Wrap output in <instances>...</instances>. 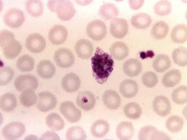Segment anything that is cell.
Returning <instances> with one entry per match:
<instances>
[{
	"label": "cell",
	"mask_w": 187,
	"mask_h": 140,
	"mask_svg": "<svg viewBox=\"0 0 187 140\" xmlns=\"http://www.w3.org/2000/svg\"><path fill=\"white\" fill-rule=\"evenodd\" d=\"M184 122L180 117L173 115L167 120L166 126L168 130L172 133H177L180 131L183 128Z\"/></svg>",
	"instance_id": "cell-37"
},
{
	"label": "cell",
	"mask_w": 187,
	"mask_h": 140,
	"mask_svg": "<svg viewBox=\"0 0 187 140\" xmlns=\"http://www.w3.org/2000/svg\"><path fill=\"white\" fill-rule=\"evenodd\" d=\"M127 21L122 18H115L111 20L110 24V31L114 37L121 38L126 34L128 30Z\"/></svg>",
	"instance_id": "cell-12"
},
{
	"label": "cell",
	"mask_w": 187,
	"mask_h": 140,
	"mask_svg": "<svg viewBox=\"0 0 187 140\" xmlns=\"http://www.w3.org/2000/svg\"><path fill=\"white\" fill-rule=\"evenodd\" d=\"M47 5L51 11L56 13L60 19L64 21L71 19L76 12L73 3L69 0H49Z\"/></svg>",
	"instance_id": "cell-3"
},
{
	"label": "cell",
	"mask_w": 187,
	"mask_h": 140,
	"mask_svg": "<svg viewBox=\"0 0 187 140\" xmlns=\"http://www.w3.org/2000/svg\"><path fill=\"white\" fill-rule=\"evenodd\" d=\"M3 20L8 26L12 28H17L24 23L25 19L23 12L20 9L15 8L7 10L3 16Z\"/></svg>",
	"instance_id": "cell-4"
},
{
	"label": "cell",
	"mask_w": 187,
	"mask_h": 140,
	"mask_svg": "<svg viewBox=\"0 0 187 140\" xmlns=\"http://www.w3.org/2000/svg\"><path fill=\"white\" fill-rule=\"evenodd\" d=\"M25 130V127L22 123L13 122L3 128L2 134L5 139L14 140L21 137L24 133Z\"/></svg>",
	"instance_id": "cell-8"
},
{
	"label": "cell",
	"mask_w": 187,
	"mask_h": 140,
	"mask_svg": "<svg viewBox=\"0 0 187 140\" xmlns=\"http://www.w3.org/2000/svg\"><path fill=\"white\" fill-rule=\"evenodd\" d=\"M68 32L65 27L60 25H56L50 30L48 34L49 41L53 44L59 45L66 40Z\"/></svg>",
	"instance_id": "cell-14"
},
{
	"label": "cell",
	"mask_w": 187,
	"mask_h": 140,
	"mask_svg": "<svg viewBox=\"0 0 187 140\" xmlns=\"http://www.w3.org/2000/svg\"><path fill=\"white\" fill-rule=\"evenodd\" d=\"M54 60L57 65L62 68L70 67L74 63L75 57L71 51L65 48H61L57 50L54 55Z\"/></svg>",
	"instance_id": "cell-6"
},
{
	"label": "cell",
	"mask_w": 187,
	"mask_h": 140,
	"mask_svg": "<svg viewBox=\"0 0 187 140\" xmlns=\"http://www.w3.org/2000/svg\"><path fill=\"white\" fill-rule=\"evenodd\" d=\"M37 106L41 111L46 112L54 108L57 103L54 95L48 91H43L38 94Z\"/></svg>",
	"instance_id": "cell-9"
},
{
	"label": "cell",
	"mask_w": 187,
	"mask_h": 140,
	"mask_svg": "<svg viewBox=\"0 0 187 140\" xmlns=\"http://www.w3.org/2000/svg\"><path fill=\"white\" fill-rule=\"evenodd\" d=\"M123 111L125 116L132 120H136L140 117L142 109L140 106L135 102H131L126 104Z\"/></svg>",
	"instance_id": "cell-36"
},
{
	"label": "cell",
	"mask_w": 187,
	"mask_h": 140,
	"mask_svg": "<svg viewBox=\"0 0 187 140\" xmlns=\"http://www.w3.org/2000/svg\"><path fill=\"white\" fill-rule=\"evenodd\" d=\"M109 51L113 58L118 60L123 59L129 54L128 47L122 41H117L113 43L110 46Z\"/></svg>",
	"instance_id": "cell-23"
},
{
	"label": "cell",
	"mask_w": 187,
	"mask_h": 140,
	"mask_svg": "<svg viewBox=\"0 0 187 140\" xmlns=\"http://www.w3.org/2000/svg\"><path fill=\"white\" fill-rule=\"evenodd\" d=\"M155 13L159 16L169 14L171 11V4L167 0H161L157 1L153 6Z\"/></svg>",
	"instance_id": "cell-40"
},
{
	"label": "cell",
	"mask_w": 187,
	"mask_h": 140,
	"mask_svg": "<svg viewBox=\"0 0 187 140\" xmlns=\"http://www.w3.org/2000/svg\"><path fill=\"white\" fill-rule=\"evenodd\" d=\"M172 40L177 43L183 44L187 41V26L184 24H179L175 26L171 33Z\"/></svg>",
	"instance_id": "cell-27"
},
{
	"label": "cell",
	"mask_w": 187,
	"mask_h": 140,
	"mask_svg": "<svg viewBox=\"0 0 187 140\" xmlns=\"http://www.w3.org/2000/svg\"><path fill=\"white\" fill-rule=\"evenodd\" d=\"M152 105L157 114L162 117L165 116L169 114L171 109L169 100L163 96L156 97L153 101Z\"/></svg>",
	"instance_id": "cell-15"
},
{
	"label": "cell",
	"mask_w": 187,
	"mask_h": 140,
	"mask_svg": "<svg viewBox=\"0 0 187 140\" xmlns=\"http://www.w3.org/2000/svg\"><path fill=\"white\" fill-rule=\"evenodd\" d=\"M105 106L111 109H116L120 106L121 99L116 91L111 89L105 91L102 97Z\"/></svg>",
	"instance_id": "cell-21"
},
{
	"label": "cell",
	"mask_w": 187,
	"mask_h": 140,
	"mask_svg": "<svg viewBox=\"0 0 187 140\" xmlns=\"http://www.w3.org/2000/svg\"><path fill=\"white\" fill-rule=\"evenodd\" d=\"M26 9L28 13L34 17L41 16L43 11V4L39 0H28L25 4Z\"/></svg>",
	"instance_id": "cell-33"
},
{
	"label": "cell",
	"mask_w": 187,
	"mask_h": 140,
	"mask_svg": "<svg viewBox=\"0 0 187 140\" xmlns=\"http://www.w3.org/2000/svg\"><path fill=\"white\" fill-rule=\"evenodd\" d=\"M46 122L48 127L54 131L62 130L65 125L64 121L58 114L52 113L48 114L46 118Z\"/></svg>",
	"instance_id": "cell-32"
},
{
	"label": "cell",
	"mask_w": 187,
	"mask_h": 140,
	"mask_svg": "<svg viewBox=\"0 0 187 140\" xmlns=\"http://www.w3.org/2000/svg\"><path fill=\"white\" fill-rule=\"evenodd\" d=\"M123 69L126 75L130 77H134L137 76L141 72L142 65L138 59L130 58L124 62Z\"/></svg>",
	"instance_id": "cell-18"
},
{
	"label": "cell",
	"mask_w": 187,
	"mask_h": 140,
	"mask_svg": "<svg viewBox=\"0 0 187 140\" xmlns=\"http://www.w3.org/2000/svg\"><path fill=\"white\" fill-rule=\"evenodd\" d=\"M59 110L67 120L71 123L78 121L81 116V112L71 102L66 101L61 104Z\"/></svg>",
	"instance_id": "cell-7"
},
{
	"label": "cell",
	"mask_w": 187,
	"mask_h": 140,
	"mask_svg": "<svg viewBox=\"0 0 187 140\" xmlns=\"http://www.w3.org/2000/svg\"><path fill=\"white\" fill-rule=\"evenodd\" d=\"M75 48L78 56L82 59H88L93 54V45L86 39H82L78 40L75 44Z\"/></svg>",
	"instance_id": "cell-17"
},
{
	"label": "cell",
	"mask_w": 187,
	"mask_h": 140,
	"mask_svg": "<svg viewBox=\"0 0 187 140\" xmlns=\"http://www.w3.org/2000/svg\"><path fill=\"white\" fill-rule=\"evenodd\" d=\"M19 98L22 105L25 107L34 105L37 100V96L34 90L31 89L24 90L20 94Z\"/></svg>",
	"instance_id": "cell-35"
},
{
	"label": "cell",
	"mask_w": 187,
	"mask_h": 140,
	"mask_svg": "<svg viewBox=\"0 0 187 140\" xmlns=\"http://www.w3.org/2000/svg\"><path fill=\"white\" fill-rule=\"evenodd\" d=\"M171 97L173 101L177 104H183L187 101V87L183 85L175 89L173 91Z\"/></svg>",
	"instance_id": "cell-39"
},
{
	"label": "cell",
	"mask_w": 187,
	"mask_h": 140,
	"mask_svg": "<svg viewBox=\"0 0 187 140\" xmlns=\"http://www.w3.org/2000/svg\"><path fill=\"white\" fill-rule=\"evenodd\" d=\"M119 11L117 7L113 3H107L102 5L100 7L98 14L103 19L105 20H112L117 16Z\"/></svg>",
	"instance_id": "cell-24"
},
{
	"label": "cell",
	"mask_w": 187,
	"mask_h": 140,
	"mask_svg": "<svg viewBox=\"0 0 187 140\" xmlns=\"http://www.w3.org/2000/svg\"><path fill=\"white\" fill-rule=\"evenodd\" d=\"M76 102L77 104L81 109L86 111L92 109L96 102L95 96L92 93L86 90L78 92Z\"/></svg>",
	"instance_id": "cell-13"
},
{
	"label": "cell",
	"mask_w": 187,
	"mask_h": 140,
	"mask_svg": "<svg viewBox=\"0 0 187 140\" xmlns=\"http://www.w3.org/2000/svg\"><path fill=\"white\" fill-rule=\"evenodd\" d=\"M0 45L3 54L6 58L12 59L21 52L22 46L14 39V34L6 30H2L0 33Z\"/></svg>",
	"instance_id": "cell-2"
},
{
	"label": "cell",
	"mask_w": 187,
	"mask_h": 140,
	"mask_svg": "<svg viewBox=\"0 0 187 140\" xmlns=\"http://www.w3.org/2000/svg\"><path fill=\"white\" fill-rule=\"evenodd\" d=\"M129 1L130 6L134 10H137L140 8L144 3V0H129Z\"/></svg>",
	"instance_id": "cell-46"
},
{
	"label": "cell",
	"mask_w": 187,
	"mask_h": 140,
	"mask_svg": "<svg viewBox=\"0 0 187 140\" xmlns=\"http://www.w3.org/2000/svg\"><path fill=\"white\" fill-rule=\"evenodd\" d=\"M35 62L33 59L30 55L26 54L20 57L16 63L18 69L22 72H29L34 68Z\"/></svg>",
	"instance_id": "cell-38"
},
{
	"label": "cell",
	"mask_w": 187,
	"mask_h": 140,
	"mask_svg": "<svg viewBox=\"0 0 187 140\" xmlns=\"http://www.w3.org/2000/svg\"><path fill=\"white\" fill-rule=\"evenodd\" d=\"M169 30V25L165 22L159 21L153 26L151 31V35L156 39H163L166 36Z\"/></svg>",
	"instance_id": "cell-30"
},
{
	"label": "cell",
	"mask_w": 187,
	"mask_h": 140,
	"mask_svg": "<svg viewBox=\"0 0 187 140\" xmlns=\"http://www.w3.org/2000/svg\"><path fill=\"white\" fill-rule=\"evenodd\" d=\"M55 71L54 65L48 60L41 61L37 66V72L38 75L44 79L51 78L55 74Z\"/></svg>",
	"instance_id": "cell-20"
},
{
	"label": "cell",
	"mask_w": 187,
	"mask_h": 140,
	"mask_svg": "<svg viewBox=\"0 0 187 140\" xmlns=\"http://www.w3.org/2000/svg\"><path fill=\"white\" fill-rule=\"evenodd\" d=\"M91 59L93 77L98 83L103 84L113 70L114 61L111 56L98 47Z\"/></svg>",
	"instance_id": "cell-1"
},
{
	"label": "cell",
	"mask_w": 187,
	"mask_h": 140,
	"mask_svg": "<svg viewBox=\"0 0 187 140\" xmlns=\"http://www.w3.org/2000/svg\"><path fill=\"white\" fill-rule=\"evenodd\" d=\"M86 31L88 35L95 41L103 39L107 33L105 24L99 19H95L89 23L86 27Z\"/></svg>",
	"instance_id": "cell-5"
},
{
	"label": "cell",
	"mask_w": 187,
	"mask_h": 140,
	"mask_svg": "<svg viewBox=\"0 0 187 140\" xmlns=\"http://www.w3.org/2000/svg\"><path fill=\"white\" fill-rule=\"evenodd\" d=\"M121 94L125 97L130 98L134 97L137 93L138 86L137 83L131 79H126L122 81L119 86Z\"/></svg>",
	"instance_id": "cell-19"
},
{
	"label": "cell",
	"mask_w": 187,
	"mask_h": 140,
	"mask_svg": "<svg viewBox=\"0 0 187 140\" xmlns=\"http://www.w3.org/2000/svg\"><path fill=\"white\" fill-rule=\"evenodd\" d=\"M81 81L76 74L70 72L66 74L61 81V86L68 93H72L77 90L81 85Z\"/></svg>",
	"instance_id": "cell-16"
},
{
	"label": "cell",
	"mask_w": 187,
	"mask_h": 140,
	"mask_svg": "<svg viewBox=\"0 0 187 140\" xmlns=\"http://www.w3.org/2000/svg\"><path fill=\"white\" fill-rule=\"evenodd\" d=\"M142 81L143 84L149 88L152 87L156 85L158 81L156 74L151 71L144 73L142 77Z\"/></svg>",
	"instance_id": "cell-43"
},
{
	"label": "cell",
	"mask_w": 187,
	"mask_h": 140,
	"mask_svg": "<svg viewBox=\"0 0 187 140\" xmlns=\"http://www.w3.org/2000/svg\"><path fill=\"white\" fill-rule=\"evenodd\" d=\"M134 131L133 125L131 122L124 121L117 125L116 133L117 137L120 140H130L133 137Z\"/></svg>",
	"instance_id": "cell-22"
},
{
	"label": "cell",
	"mask_w": 187,
	"mask_h": 140,
	"mask_svg": "<svg viewBox=\"0 0 187 140\" xmlns=\"http://www.w3.org/2000/svg\"><path fill=\"white\" fill-rule=\"evenodd\" d=\"M14 75V70L10 67L6 66L1 69L0 86H4L7 84L11 81Z\"/></svg>",
	"instance_id": "cell-42"
},
{
	"label": "cell",
	"mask_w": 187,
	"mask_h": 140,
	"mask_svg": "<svg viewBox=\"0 0 187 140\" xmlns=\"http://www.w3.org/2000/svg\"><path fill=\"white\" fill-rule=\"evenodd\" d=\"M132 25L138 29H145L150 25L152 22L151 16L144 12L136 13L132 17L131 20Z\"/></svg>",
	"instance_id": "cell-26"
},
{
	"label": "cell",
	"mask_w": 187,
	"mask_h": 140,
	"mask_svg": "<svg viewBox=\"0 0 187 140\" xmlns=\"http://www.w3.org/2000/svg\"><path fill=\"white\" fill-rule=\"evenodd\" d=\"M170 138L166 133L157 130L152 133L150 140L170 139Z\"/></svg>",
	"instance_id": "cell-45"
},
{
	"label": "cell",
	"mask_w": 187,
	"mask_h": 140,
	"mask_svg": "<svg viewBox=\"0 0 187 140\" xmlns=\"http://www.w3.org/2000/svg\"><path fill=\"white\" fill-rule=\"evenodd\" d=\"M17 104L16 97L11 93H6L0 97V108L3 111L5 112L11 111L16 107Z\"/></svg>",
	"instance_id": "cell-31"
},
{
	"label": "cell",
	"mask_w": 187,
	"mask_h": 140,
	"mask_svg": "<svg viewBox=\"0 0 187 140\" xmlns=\"http://www.w3.org/2000/svg\"><path fill=\"white\" fill-rule=\"evenodd\" d=\"M46 45L44 37L37 33H33L27 37L25 45L28 50L33 53H38L42 51Z\"/></svg>",
	"instance_id": "cell-11"
},
{
	"label": "cell",
	"mask_w": 187,
	"mask_h": 140,
	"mask_svg": "<svg viewBox=\"0 0 187 140\" xmlns=\"http://www.w3.org/2000/svg\"><path fill=\"white\" fill-rule=\"evenodd\" d=\"M65 136L67 140H85L87 137L83 129L79 126L70 128L67 131Z\"/></svg>",
	"instance_id": "cell-41"
},
{
	"label": "cell",
	"mask_w": 187,
	"mask_h": 140,
	"mask_svg": "<svg viewBox=\"0 0 187 140\" xmlns=\"http://www.w3.org/2000/svg\"><path fill=\"white\" fill-rule=\"evenodd\" d=\"M157 130L155 127L148 125L142 127L138 135V138L139 140H150L152 133Z\"/></svg>",
	"instance_id": "cell-44"
},
{
	"label": "cell",
	"mask_w": 187,
	"mask_h": 140,
	"mask_svg": "<svg viewBox=\"0 0 187 140\" xmlns=\"http://www.w3.org/2000/svg\"><path fill=\"white\" fill-rule=\"evenodd\" d=\"M171 61L168 55L164 54L158 55L153 60L152 66L158 72L163 73L169 69Z\"/></svg>",
	"instance_id": "cell-29"
},
{
	"label": "cell",
	"mask_w": 187,
	"mask_h": 140,
	"mask_svg": "<svg viewBox=\"0 0 187 140\" xmlns=\"http://www.w3.org/2000/svg\"><path fill=\"white\" fill-rule=\"evenodd\" d=\"M109 128V124L107 121L103 120H99L92 124L90 131L93 136L99 138L104 137L107 134Z\"/></svg>",
	"instance_id": "cell-28"
},
{
	"label": "cell",
	"mask_w": 187,
	"mask_h": 140,
	"mask_svg": "<svg viewBox=\"0 0 187 140\" xmlns=\"http://www.w3.org/2000/svg\"><path fill=\"white\" fill-rule=\"evenodd\" d=\"M14 85L16 89L19 92H22L25 90H36L38 85V82L37 78L31 74L21 75L16 79Z\"/></svg>",
	"instance_id": "cell-10"
},
{
	"label": "cell",
	"mask_w": 187,
	"mask_h": 140,
	"mask_svg": "<svg viewBox=\"0 0 187 140\" xmlns=\"http://www.w3.org/2000/svg\"><path fill=\"white\" fill-rule=\"evenodd\" d=\"M182 79L181 71L177 69L170 70L166 73L162 79V83L167 87H174L178 84Z\"/></svg>",
	"instance_id": "cell-25"
},
{
	"label": "cell",
	"mask_w": 187,
	"mask_h": 140,
	"mask_svg": "<svg viewBox=\"0 0 187 140\" xmlns=\"http://www.w3.org/2000/svg\"><path fill=\"white\" fill-rule=\"evenodd\" d=\"M174 62L179 66H184L187 64V51L186 48L180 46L175 49L172 53Z\"/></svg>",
	"instance_id": "cell-34"
}]
</instances>
